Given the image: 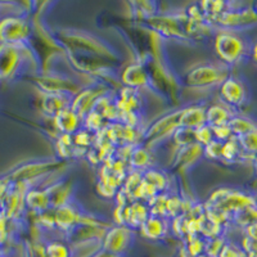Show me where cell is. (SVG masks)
Masks as SVG:
<instances>
[{"label":"cell","mask_w":257,"mask_h":257,"mask_svg":"<svg viewBox=\"0 0 257 257\" xmlns=\"http://www.w3.org/2000/svg\"><path fill=\"white\" fill-rule=\"evenodd\" d=\"M213 49L216 56L225 66L237 64L244 58L251 49L247 41L239 35V32L219 30L213 39Z\"/></svg>","instance_id":"obj_1"},{"label":"cell","mask_w":257,"mask_h":257,"mask_svg":"<svg viewBox=\"0 0 257 257\" xmlns=\"http://www.w3.org/2000/svg\"><path fill=\"white\" fill-rule=\"evenodd\" d=\"M205 207L221 211L233 219L234 215H237L240 211L256 207V197L240 190L221 188L211 194Z\"/></svg>","instance_id":"obj_2"},{"label":"cell","mask_w":257,"mask_h":257,"mask_svg":"<svg viewBox=\"0 0 257 257\" xmlns=\"http://www.w3.org/2000/svg\"><path fill=\"white\" fill-rule=\"evenodd\" d=\"M229 68L225 64L202 63L193 67L185 75L184 82L190 88H211L221 85L229 77Z\"/></svg>","instance_id":"obj_3"},{"label":"cell","mask_w":257,"mask_h":257,"mask_svg":"<svg viewBox=\"0 0 257 257\" xmlns=\"http://www.w3.org/2000/svg\"><path fill=\"white\" fill-rule=\"evenodd\" d=\"M212 25H216L219 30L239 32L257 26V13L251 7H238L231 8L216 17L212 21Z\"/></svg>","instance_id":"obj_4"},{"label":"cell","mask_w":257,"mask_h":257,"mask_svg":"<svg viewBox=\"0 0 257 257\" xmlns=\"http://www.w3.org/2000/svg\"><path fill=\"white\" fill-rule=\"evenodd\" d=\"M31 36L29 20L20 15H7L0 18V44L25 45Z\"/></svg>","instance_id":"obj_5"},{"label":"cell","mask_w":257,"mask_h":257,"mask_svg":"<svg viewBox=\"0 0 257 257\" xmlns=\"http://www.w3.org/2000/svg\"><path fill=\"white\" fill-rule=\"evenodd\" d=\"M25 45L0 44V81H8L20 73L26 61Z\"/></svg>","instance_id":"obj_6"},{"label":"cell","mask_w":257,"mask_h":257,"mask_svg":"<svg viewBox=\"0 0 257 257\" xmlns=\"http://www.w3.org/2000/svg\"><path fill=\"white\" fill-rule=\"evenodd\" d=\"M219 94L221 102L231 109L240 107L247 100V89L244 84L234 76H229L220 85Z\"/></svg>","instance_id":"obj_7"},{"label":"cell","mask_w":257,"mask_h":257,"mask_svg":"<svg viewBox=\"0 0 257 257\" xmlns=\"http://www.w3.org/2000/svg\"><path fill=\"white\" fill-rule=\"evenodd\" d=\"M105 89H100V85H93V86H88L86 89L81 91H77V94L73 96L72 104L71 108L76 112L82 120L88 113H90L95 107L96 102L105 95Z\"/></svg>","instance_id":"obj_8"},{"label":"cell","mask_w":257,"mask_h":257,"mask_svg":"<svg viewBox=\"0 0 257 257\" xmlns=\"http://www.w3.org/2000/svg\"><path fill=\"white\" fill-rule=\"evenodd\" d=\"M130 239H132V229L117 225V226L108 228V230L105 231L103 245L107 251L118 253L126 249Z\"/></svg>","instance_id":"obj_9"},{"label":"cell","mask_w":257,"mask_h":257,"mask_svg":"<svg viewBox=\"0 0 257 257\" xmlns=\"http://www.w3.org/2000/svg\"><path fill=\"white\" fill-rule=\"evenodd\" d=\"M121 81L125 85V88L134 89V90L142 89L149 82L148 71L143 63L139 62L130 63L121 73Z\"/></svg>","instance_id":"obj_10"},{"label":"cell","mask_w":257,"mask_h":257,"mask_svg":"<svg viewBox=\"0 0 257 257\" xmlns=\"http://www.w3.org/2000/svg\"><path fill=\"white\" fill-rule=\"evenodd\" d=\"M25 205L26 208L40 215L52 210L49 193L45 188L40 187H29L25 194Z\"/></svg>","instance_id":"obj_11"},{"label":"cell","mask_w":257,"mask_h":257,"mask_svg":"<svg viewBox=\"0 0 257 257\" xmlns=\"http://www.w3.org/2000/svg\"><path fill=\"white\" fill-rule=\"evenodd\" d=\"M149 25L153 27V30L160 34L161 36L169 39H185L187 38V34H185V30L181 29L180 24H179L176 18L174 17H166V16H162V17H152L148 20Z\"/></svg>","instance_id":"obj_12"},{"label":"cell","mask_w":257,"mask_h":257,"mask_svg":"<svg viewBox=\"0 0 257 257\" xmlns=\"http://www.w3.org/2000/svg\"><path fill=\"white\" fill-rule=\"evenodd\" d=\"M53 217H54V226L63 231H71L79 226L80 215L76 208L71 206L70 203L61 206L58 208H54L53 211Z\"/></svg>","instance_id":"obj_13"},{"label":"cell","mask_w":257,"mask_h":257,"mask_svg":"<svg viewBox=\"0 0 257 257\" xmlns=\"http://www.w3.org/2000/svg\"><path fill=\"white\" fill-rule=\"evenodd\" d=\"M57 130L63 135H73L82 128V118L72 108H66L53 117Z\"/></svg>","instance_id":"obj_14"},{"label":"cell","mask_w":257,"mask_h":257,"mask_svg":"<svg viewBox=\"0 0 257 257\" xmlns=\"http://www.w3.org/2000/svg\"><path fill=\"white\" fill-rule=\"evenodd\" d=\"M73 96V94L68 93H44L41 100V108L45 114L54 117L63 109L70 108Z\"/></svg>","instance_id":"obj_15"},{"label":"cell","mask_w":257,"mask_h":257,"mask_svg":"<svg viewBox=\"0 0 257 257\" xmlns=\"http://www.w3.org/2000/svg\"><path fill=\"white\" fill-rule=\"evenodd\" d=\"M179 126L190 130H198L206 123V108L202 105H189L179 111Z\"/></svg>","instance_id":"obj_16"},{"label":"cell","mask_w":257,"mask_h":257,"mask_svg":"<svg viewBox=\"0 0 257 257\" xmlns=\"http://www.w3.org/2000/svg\"><path fill=\"white\" fill-rule=\"evenodd\" d=\"M234 111L225 105L224 103H216L211 104L206 108V123L211 127H217V126L228 125L230 120L234 117Z\"/></svg>","instance_id":"obj_17"},{"label":"cell","mask_w":257,"mask_h":257,"mask_svg":"<svg viewBox=\"0 0 257 257\" xmlns=\"http://www.w3.org/2000/svg\"><path fill=\"white\" fill-rule=\"evenodd\" d=\"M170 228V224L167 219L158 216H151L146 220L143 225H142L139 230H141L142 235L148 239H161L167 234Z\"/></svg>","instance_id":"obj_18"},{"label":"cell","mask_w":257,"mask_h":257,"mask_svg":"<svg viewBox=\"0 0 257 257\" xmlns=\"http://www.w3.org/2000/svg\"><path fill=\"white\" fill-rule=\"evenodd\" d=\"M229 126H230L234 138H240L243 135L253 132L254 128H257V123L252 118L245 116H239L237 113L234 114V117L229 122Z\"/></svg>","instance_id":"obj_19"},{"label":"cell","mask_w":257,"mask_h":257,"mask_svg":"<svg viewBox=\"0 0 257 257\" xmlns=\"http://www.w3.org/2000/svg\"><path fill=\"white\" fill-rule=\"evenodd\" d=\"M128 164L132 165L135 171L148 170L149 164H151V155H149L148 149L141 144H137L128 158Z\"/></svg>","instance_id":"obj_20"},{"label":"cell","mask_w":257,"mask_h":257,"mask_svg":"<svg viewBox=\"0 0 257 257\" xmlns=\"http://www.w3.org/2000/svg\"><path fill=\"white\" fill-rule=\"evenodd\" d=\"M203 156V147L199 144H194V146L185 147V148H180L179 153L176 155V164L183 165V166H188V165L194 164L199 157Z\"/></svg>","instance_id":"obj_21"},{"label":"cell","mask_w":257,"mask_h":257,"mask_svg":"<svg viewBox=\"0 0 257 257\" xmlns=\"http://www.w3.org/2000/svg\"><path fill=\"white\" fill-rule=\"evenodd\" d=\"M107 121L103 118L102 114L96 111H91L90 113H88L84 117L82 120V127L86 128L88 132L93 133V134H99L107 126Z\"/></svg>","instance_id":"obj_22"},{"label":"cell","mask_w":257,"mask_h":257,"mask_svg":"<svg viewBox=\"0 0 257 257\" xmlns=\"http://www.w3.org/2000/svg\"><path fill=\"white\" fill-rule=\"evenodd\" d=\"M143 179L148 183V184L152 185L157 193H164L167 189V178L165 174H162L161 171L155 169H148L143 173Z\"/></svg>","instance_id":"obj_23"},{"label":"cell","mask_w":257,"mask_h":257,"mask_svg":"<svg viewBox=\"0 0 257 257\" xmlns=\"http://www.w3.org/2000/svg\"><path fill=\"white\" fill-rule=\"evenodd\" d=\"M171 137H173V139H174V142H175L176 146L180 147V148H185V147L194 146V144H197L196 130H190V128L181 127V126H179Z\"/></svg>","instance_id":"obj_24"},{"label":"cell","mask_w":257,"mask_h":257,"mask_svg":"<svg viewBox=\"0 0 257 257\" xmlns=\"http://www.w3.org/2000/svg\"><path fill=\"white\" fill-rule=\"evenodd\" d=\"M45 256L47 257H71V251L67 244L61 240H53L45 245Z\"/></svg>","instance_id":"obj_25"},{"label":"cell","mask_w":257,"mask_h":257,"mask_svg":"<svg viewBox=\"0 0 257 257\" xmlns=\"http://www.w3.org/2000/svg\"><path fill=\"white\" fill-rule=\"evenodd\" d=\"M206 243H207V239H205L202 235H192V237H188V254L192 257L203 254V252L206 251Z\"/></svg>","instance_id":"obj_26"},{"label":"cell","mask_w":257,"mask_h":257,"mask_svg":"<svg viewBox=\"0 0 257 257\" xmlns=\"http://www.w3.org/2000/svg\"><path fill=\"white\" fill-rule=\"evenodd\" d=\"M239 141L240 147L244 151V153L251 156H257V128L248 134L243 135V137L237 138Z\"/></svg>","instance_id":"obj_27"},{"label":"cell","mask_w":257,"mask_h":257,"mask_svg":"<svg viewBox=\"0 0 257 257\" xmlns=\"http://www.w3.org/2000/svg\"><path fill=\"white\" fill-rule=\"evenodd\" d=\"M196 141L197 144H199L202 147H206L210 143H212L215 141L212 127L208 125H205L202 126L201 128H198V130H196Z\"/></svg>","instance_id":"obj_28"},{"label":"cell","mask_w":257,"mask_h":257,"mask_svg":"<svg viewBox=\"0 0 257 257\" xmlns=\"http://www.w3.org/2000/svg\"><path fill=\"white\" fill-rule=\"evenodd\" d=\"M11 222L4 211H0V245H4L11 237Z\"/></svg>","instance_id":"obj_29"},{"label":"cell","mask_w":257,"mask_h":257,"mask_svg":"<svg viewBox=\"0 0 257 257\" xmlns=\"http://www.w3.org/2000/svg\"><path fill=\"white\" fill-rule=\"evenodd\" d=\"M222 144L224 143H221V142L213 141L208 146L203 147V156H206L210 160H221Z\"/></svg>","instance_id":"obj_30"},{"label":"cell","mask_w":257,"mask_h":257,"mask_svg":"<svg viewBox=\"0 0 257 257\" xmlns=\"http://www.w3.org/2000/svg\"><path fill=\"white\" fill-rule=\"evenodd\" d=\"M219 257H245V252L240 248L239 244L226 242L222 247Z\"/></svg>","instance_id":"obj_31"},{"label":"cell","mask_w":257,"mask_h":257,"mask_svg":"<svg viewBox=\"0 0 257 257\" xmlns=\"http://www.w3.org/2000/svg\"><path fill=\"white\" fill-rule=\"evenodd\" d=\"M212 130H213V137H215V141L221 142V143H225V142L230 141V139H233L234 138L229 123L228 125H222V126H217V127H212Z\"/></svg>","instance_id":"obj_32"},{"label":"cell","mask_w":257,"mask_h":257,"mask_svg":"<svg viewBox=\"0 0 257 257\" xmlns=\"http://www.w3.org/2000/svg\"><path fill=\"white\" fill-rule=\"evenodd\" d=\"M243 234H244L245 237L251 238L252 240H256L257 242V221L243 229Z\"/></svg>","instance_id":"obj_33"},{"label":"cell","mask_w":257,"mask_h":257,"mask_svg":"<svg viewBox=\"0 0 257 257\" xmlns=\"http://www.w3.org/2000/svg\"><path fill=\"white\" fill-rule=\"evenodd\" d=\"M251 57H252V59H253V61L257 63V41L254 43L253 45H252V48H251Z\"/></svg>","instance_id":"obj_34"},{"label":"cell","mask_w":257,"mask_h":257,"mask_svg":"<svg viewBox=\"0 0 257 257\" xmlns=\"http://www.w3.org/2000/svg\"><path fill=\"white\" fill-rule=\"evenodd\" d=\"M0 257H6V248H4V245H0Z\"/></svg>","instance_id":"obj_35"},{"label":"cell","mask_w":257,"mask_h":257,"mask_svg":"<svg viewBox=\"0 0 257 257\" xmlns=\"http://www.w3.org/2000/svg\"><path fill=\"white\" fill-rule=\"evenodd\" d=\"M245 257H257L256 252H251V253H245Z\"/></svg>","instance_id":"obj_36"},{"label":"cell","mask_w":257,"mask_h":257,"mask_svg":"<svg viewBox=\"0 0 257 257\" xmlns=\"http://www.w3.org/2000/svg\"><path fill=\"white\" fill-rule=\"evenodd\" d=\"M253 166H254V171H256V176H257V156H256V157H254Z\"/></svg>","instance_id":"obj_37"},{"label":"cell","mask_w":257,"mask_h":257,"mask_svg":"<svg viewBox=\"0 0 257 257\" xmlns=\"http://www.w3.org/2000/svg\"><path fill=\"white\" fill-rule=\"evenodd\" d=\"M252 8H253L254 11H256V13H257V2H256V3L252 4Z\"/></svg>","instance_id":"obj_38"},{"label":"cell","mask_w":257,"mask_h":257,"mask_svg":"<svg viewBox=\"0 0 257 257\" xmlns=\"http://www.w3.org/2000/svg\"><path fill=\"white\" fill-rule=\"evenodd\" d=\"M197 257H210V256H208V254H199V256Z\"/></svg>","instance_id":"obj_39"},{"label":"cell","mask_w":257,"mask_h":257,"mask_svg":"<svg viewBox=\"0 0 257 257\" xmlns=\"http://www.w3.org/2000/svg\"><path fill=\"white\" fill-rule=\"evenodd\" d=\"M256 207H257V197H256Z\"/></svg>","instance_id":"obj_40"}]
</instances>
